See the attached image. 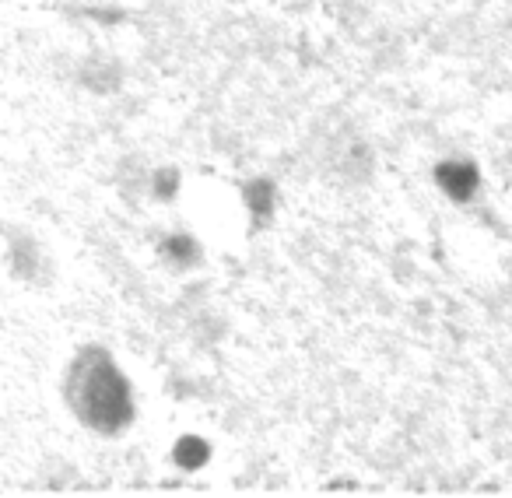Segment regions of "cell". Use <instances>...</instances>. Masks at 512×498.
<instances>
[{"label": "cell", "mask_w": 512, "mask_h": 498, "mask_svg": "<svg viewBox=\"0 0 512 498\" xmlns=\"http://www.w3.org/2000/svg\"><path fill=\"white\" fill-rule=\"evenodd\" d=\"M64 400L71 414L95 435H123L137 421V393L113 351L85 344L64 376Z\"/></svg>", "instance_id": "cell-1"}, {"label": "cell", "mask_w": 512, "mask_h": 498, "mask_svg": "<svg viewBox=\"0 0 512 498\" xmlns=\"http://www.w3.org/2000/svg\"><path fill=\"white\" fill-rule=\"evenodd\" d=\"M435 186L446 193L453 204H470L481 190V169L470 158H442L435 165Z\"/></svg>", "instance_id": "cell-2"}, {"label": "cell", "mask_w": 512, "mask_h": 498, "mask_svg": "<svg viewBox=\"0 0 512 498\" xmlns=\"http://www.w3.org/2000/svg\"><path fill=\"white\" fill-rule=\"evenodd\" d=\"M169 456H172V463H176V467L183 470V474H200V470H204L207 463L214 460V446L204 439V435L183 432L176 442H172Z\"/></svg>", "instance_id": "cell-3"}, {"label": "cell", "mask_w": 512, "mask_h": 498, "mask_svg": "<svg viewBox=\"0 0 512 498\" xmlns=\"http://www.w3.org/2000/svg\"><path fill=\"white\" fill-rule=\"evenodd\" d=\"M242 200H246L249 221L253 225H267L274 218V211H278V186H274V179L256 176L242 186Z\"/></svg>", "instance_id": "cell-4"}, {"label": "cell", "mask_w": 512, "mask_h": 498, "mask_svg": "<svg viewBox=\"0 0 512 498\" xmlns=\"http://www.w3.org/2000/svg\"><path fill=\"white\" fill-rule=\"evenodd\" d=\"M162 257L176 267H190L200 260V242L190 232H172L162 239Z\"/></svg>", "instance_id": "cell-5"}, {"label": "cell", "mask_w": 512, "mask_h": 498, "mask_svg": "<svg viewBox=\"0 0 512 498\" xmlns=\"http://www.w3.org/2000/svg\"><path fill=\"white\" fill-rule=\"evenodd\" d=\"M151 193H155L158 200H172L179 193V172L176 169H158L155 176H151Z\"/></svg>", "instance_id": "cell-6"}]
</instances>
